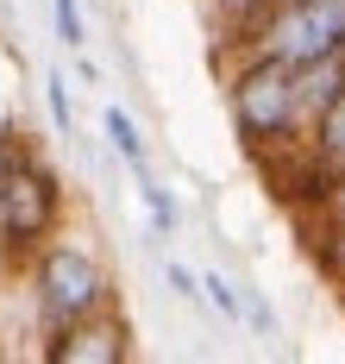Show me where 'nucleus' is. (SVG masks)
<instances>
[{
    "instance_id": "obj_14",
    "label": "nucleus",
    "mask_w": 345,
    "mask_h": 364,
    "mask_svg": "<svg viewBox=\"0 0 345 364\" xmlns=\"http://www.w3.org/2000/svg\"><path fill=\"white\" fill-rule=\"evenodd\" d=\"M239 289H245V321H251V327H258V333L270 339V333H276V308H270V301H264L258 289H251V283H239Z\"/></svg>"
},
{
    "instance_id": "obj_8",
    "label": "nucleus",
    "mask_w": 345,
    "mask_h": 364,
    "mask_svg": "<svg viewBox=\"0 0 345 364\" xmlns=\"http://www.w3.org/2000/svg\"><path fill=\"white\" fill-rule=\"evenodd\" d=\"M138 201H145V214H151V239H176V226H182V201L151 176V170H138Z\"/></svg>"
},
{
    "instance_id": "obj_12",
    "label": "nucleus",
    "mask_w": 345,
    "mask_h": 364,
    "mask_svg": "<svg viewBox=\"0 0 345 364\" xmlns=\"http://www.w3.org/2000/svg\"><path fill=\"white\" fill-rule=\"evenodd\" d=\"M50 19H57V44L76 57L82 44H88V13H82V0H50Z\"/></svg>"
},
{
    "instance_id": "obj_15",
    "label": "nucleus",
    "mask_w": 345,
    "mask_h": 364,
    "mask_svg": "<svg viewBox=\"0 0 345 364\" xmlns=\"http://www.w3.org/2000/svg\"><path fill=\"white\" fill-rule=\"evenodd\" d=\"M320 220H339V226H345V170L333 176V195H327V208H320Z\"/></svg>"
},
{
    "instance_id": "obj_4",
    "label": "nucleus",
    "mask_w": 345,
    "mask_h": 364,
    "mask_svg": "<svg viewBox=\"0 0 345 364\" xmlns=\"http://www.w3.org/2000/svg\"><path fill=\"white\" fill-rule=\"evenodd\" d=\"M251 50L283 63H314L345 50V0H270L251 26Z\"/></svg>"
},
{
    "instance_id": "obj_2",
    "label": "nucleus",
    "mask_w": 345,
    "mask_h": 364,
    "mask_svg": "<svg viewBox=\"0 0 345 364\" xmlns=\"http://www.w3.org/2000/svg\"><path fill=\"white\" fill-rule=\"evenodd\" d=\"M226 113L245 151H289L302 139V107H295V63L251 50L245 70L226 82Z\"/></svg>"
},
{
    "instance_id": "obj_10",
    "label": "nucleus",
    "mask_w": 345,
    "mask_h": 364,
    "mask_svg": "<svg viewBox=\"0 0 345 364\" xmlns=\"http://www.w3.org/2000/svg\"><path fill=\"white\" fill-rule=\"evenodd\" d=\"M307 145L320 151V157H327L333 170H345V95H339V101H333L327 113H320V126L307 132Z\"/></svg>"
},
{
    "instance_id": "obj_9",
    "label": "nucleus",
    "mask_w": 345,
    "mask_h": 364,
    "mask_svg": "<svg viewBox=\"0 0 345 364\" xmlns=\"http://www.w3.org/2000/svg\"><path fill=\"white\" fill-rule=\"evenodd\" d=\"M201 301L226 321V327H245V289L232 283V277H220V270H207L201 277Z\"/></svg>"
},
{
    "instance_id": "obj_11",
    "label": "nucleus",
    "mask_w": 345,
    "mask_h": 364,
    "mask_svg": "<svg viewBox=\"0 0 345 364\" xmlns=\"http://www.w3.org/2000/svg\"><path fill=\"white\" fill-rule=\"evenodd\" d=\"M44 107H50V126H57L63 139H76V101H70V75L63 70L44 75Z\"/></svg>"
},
{
    "instance_id": "obj_6",
    "label": "nucleus",
    "mask_w": 345,
    "mask_h": 364,
    "mask_svg": "<svg viewBox=\"0 0 345 364\" xmlns=\"http://www.w3.org/2000/svg\"><path fill=\"white\" fill-rule=\"evenodd\" d=\"M345 95V50H327L314 63H295V107H302V132L320 126V113Z\"/></svg>"
},
{
    "instance_id": "obj_13",
    "label": "nucleus",
    "mask_w": 345,
    "mask_h": 364,
    "mask_svg": "<svg viewBox=\"0 0 345 364\" xmlns=\"http://www.w3.org/2000/svg\"><path fill=\"white\" fill-rule=\"evenodd\" d=\"M163 283H170V295H176V301H201V277H195L182 257H163Z\"/></svg>"
},
{
    "instance_id": "obj_7",
    "label": "nucleus",
    "mask_w": 345,
    "mask_h": 364,
    "mask_svg": "<svg viewBox=\"0 0 345 364\" xmlns=\"http://www.w3.org/2000/svg\"><path fill=\"white\" fill-rule=\"evenodd\" d=\"M101 132H107V145L119 151V164L138 176V170H151V151H145V132H138V119L126 107H101Z\"/></svg>"
},
{
    "instance_id": "obj_3",
    "label": "nucleus",
    "mask_w": 345,
    "mask_h": 364,
    "mask_svg": "<svg viewBox=\"0 0 345 364\" xmlns=\"http://www.w3.org/2000/svg\"><path fill=\"white\" fill-rule=\"evenodd\" d=\"M32 301H38L44 333L70 327V321H88L101 308H114V277L107 264L76 245V239H44L32 252Z\"/></svg>"
},
{
    "instance_id": "obj_5",
    "label": "nucleus",
    "mask_w": 345,
    "mask_h": 364,
    "mask_svg": "<svg viewBox=\"0 0 345 364\" xmlns=\"http://www.w3.org/2000/svg\"><path fill=\"white\" fill-rule=\"evenodd\" d=\"M44 358L50 364H126L132 358V333L114 308L88 314V321H70V327L44 333Z\"/></svg>"
},
{
    "instance_id": "obj_1",
    "label": "nucleus",
    "mask_w": 345,
    "mask_h": 364,
    "mask_svg": "<svg viewBox=\"0 0 345 364\" xmlns=\"http://www.w3.org/2000/svg\"><path fill=\"white\" fill-rule=\"evenodd\" d=\"M57 220H63L57 170L38 157L26 132H0V252L13 264L19 257L32 264V252L57 232Z\"/></svg>"
}]
</instances>
